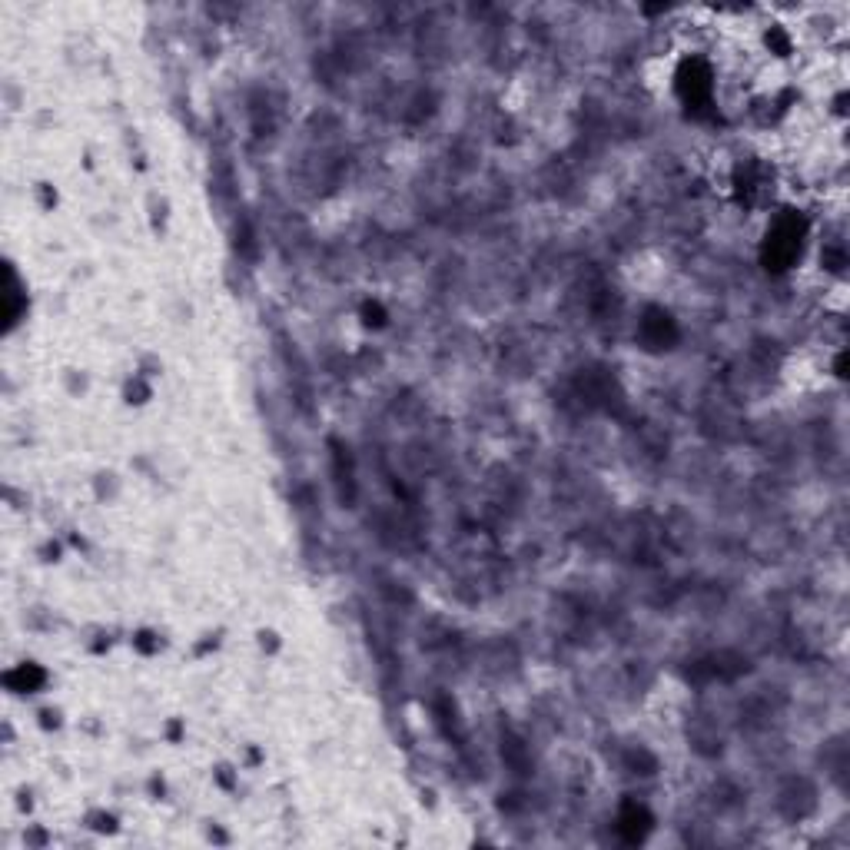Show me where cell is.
Segmentation results:
<instances>
[{
	"mask_svg": "<svg viewBox=\"0 0 850 850\" xmlns=\"http://www.w3.org/2000/svg\"><path fill=\"white\" fill-rule=\"evenodd\" d=\"M797 246H801V223L787 216V220L777 223L771 243H767V263L774 269H784L797 256Z\"/></svg>",
	"mask_w": 850,
	"mask_h": 850,
	"instance_id": "cell-1",
	"label": "cell"
}]
</instances>
